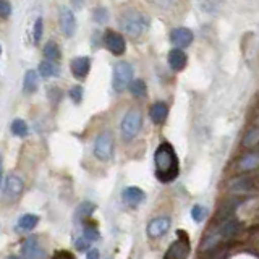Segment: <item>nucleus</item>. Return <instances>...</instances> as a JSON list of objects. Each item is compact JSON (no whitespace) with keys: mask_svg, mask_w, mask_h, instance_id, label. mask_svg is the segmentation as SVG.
I'll return each instance as SVG.
<instances>
[{"mask_svg":"<svg viewBox=\"0 0 259 259\" xmlns=\"http://www.w3.org/2000/svg\"><path fill=\"white\" fill-rule=\"evenodd\" d=\"M94 156L99 160H109L113 156V136L110 132H102L94 141Z\"/></svg>","mask_w":259,"mask_h":259,"instance_id":"5","label":"nucleus"},{"mask_svg":"<svg viewBox=\"0 0 259 259\" xmlns=\"http://www.w3.org/2000/svg\"><path fill=\"white\" fill-rule=\"evenodd\" d=\"M94 209H96V204H94V202H89V201L81 202V204L76 207V221L86 222L88 219L93 215Z\"/></svg>","mask_w":259,"mask_h":259,"instance_id":"18","label":"nucleus"},{"mask_svg":"<svg viewBox=\"0 0 259 259\" xmlns=\"http://www.w3.org/2000/svg\"><path fill=\"white\" fill-rule=\"evenodd\" d=\"M128 89L135 97H144L148 94V88H146V83L143 79H133L132 84L128 86Z\"/></svg>","mask_w":259,"mask_h":259,"instance_id":"23","label":"nucleus"},{"mask_svg":"<svg viewBox=\"0 0 259 259\" xmlns=\"http://www.w3.org/2000/svg\"><path fill=\"white\" fill-rule=\"evenodd\" d=\"M23 190H24V183L21 178L18 175H10L4 185V201L7 204H12V202L18 201Z\"/></svg>","mask_w":259,"mask_h":259,"instance_id":"7","label":"nucleus"},{"mask_svg":"<svg viewBox=\"0 0 259 259\" xmlns=\"http://www.w3.org/2000/svg\"><path fill=\"white\" fill-rule=\"evenodd\" d=\"M59 24H60V31L63 32L67 37H71L76 31V18L70 8L63 7L60 8V15H59Z\"/></svg>","mask_w":259,"mask_h":259,"instance_id":"10","label":"nucleus"},{"mask_svg":"<svg viewBox=\"0 0 259 259\" xmlns=\"http://www.w3.org/2000/svg\"><path fill=\"white\" fill-rule=\"evenodd\" d=\"M206 214H207V210L202 207V206H199V204H196V206H193V209H191V219L194 222H202L206 219Z\"/></svg>","mask_w":259,"mask_h":259,"instance_id":"26","label":"nucleus"},{"mask_svg":"<svg viewBox=\"0 0 259 259\" xmlns=\"http://www.w3.org/2000/svg\"><path fill=\"white\" fill-rule=\"evenodd\" d=\"M12 133L15 136H26L28 135V125H26V121L21 120V118L13 120V123H12Z\"/></svg>","mask_w":259,"mask_h":259,"instance_id":"25","label":"nucleus"},{"mask_svg":"<svg viewBox=\"0 0 259 259\" xmlns=\"http://www.w3.org/2000/svg\"><path fill=\"white\" fill-rule=\"evenodd\" d=\"M52 259H75V256H73L70 251H57V253L52 256Z\"/></svg>","mask_w":259,"mask_h":259,"instance_id":"33","label":"nucleus"},{"mask_svg":"<svg viewBox=\"0 0 259 259\" xmlns=\"http://www.w3.org/2000/svg\"><path fill=\"white\" fill-rule=\"evenodd\" d=\"M2 177H4V160L2 156H0V185H2Z\"/></svg>","mask_w":259,"mask_h":259,"instance_id":"35","label":"nucleus"},{"mask_svg":"<svg viewBox=\"0 0 259 259\" xmlns=\"http://www.w3.org/2000/svg\"><path fill=\"white\" fill-rule=\"evenodd\" d=\"M259 141V130L253 128L246 133V136L243 138V146H254Z\"/></svg>","mask_w":259,"mask_h":259,"instance_id":"27","label":"nucleus"},{"mask_svg":"<svg viewBox=\"0 0 259 259\" xmlns=\"http://www.w3.org/2000/svg\"><path fill=\"white\" fill-rule=\"evenodd\" d=\"M149 117L154 123H164L168 117V105L165 102H156L152 104L149 110Z\"/></svg>","mask_w":259,"mask_h":259,"instance_id":"16","label":"nucleus"},{"mask_svg":"<svg viewBox=\"0 0 259 259\" xmlns=\"http://www.w3.org/2000/svg\"><path fill=\"white\" fill-rule=\"evenodd\" d=\"M44 55L47 60L57 62L60 59V47L57 46V42H54V40H49V42L44 46Z\"/></svg>","mask_w":259,"mask_h":259,"instance_id":"22","label":"nucleus"},{"mask_svg":"<svg viewBox=\"0 0 259 259\" xmlns=\"http://www.w3.org/2000/svg\"><path fill=\"white\" fill-rule=\"evenodd\" d=\"M167 62L172 70L182 71L186 67V63H188V57H186V54L182 51V49H172L167 55Z\"/></svg>","mask_w":259,"mask_h":259,"instance_id":"14","label":"nucleus"},{"mask_svg":"<svg viewBox=\"0 0 259 259\" xmlns=\"http://www.w3.org/2000/svg\"><path fill=\"white\" fill-rule=\"evenodd\" d=\"M143 126V115L140 110L132 109L125 113L123 120H121V135L126 141L133 140V138L140 133V130Z\"/></svg>","mask_w":259,"mask_h":259,"instance_id":"4","label":"nucleus"},{"mask_svg":"<svg viewBox=\"0 0 259 259\" xmlns=\"http://www.w3.org/2000/svg\"><path fill=\"white\" fill-rule=\"evenodd\" d=\"M37 83H39V78H37V73L34 70H28L26 75H24V81H23V88L26 93H34L37 89Z\"/></svg>","mask_w":259,"mask_h":259,"instance_id":"19","label":"nucleus"},{"mask_svg":"<svg viewBox=\"0 0 259 259\" xmlns=\"http://www.w3.org/2000/svg\"><path fill=\"white\" fill-rule=\"evenodd\" d=\"M0 55H2V46H0Z\"/></svg>","mask_w":259,"mask_h":259,"instance_id":"38","label":"nucleus"},{"mask_svg":"<svg viewBox=\"0 0 259 259\" xmlns=\"http://www.w3.org/2000/svg\"><path fill=\"white\" fill-rule=\"evenodd\" d=\"M182 235L180 238H177L172 245L168 246L167 253L164 254V259H186L190 254V240L188 235L183 232H178Z\"/></svg>","mask_w":259,"mask_h":259,"instance_id":"6","label":"nucleus"},{"mask_svg":"<svg viewBox=\"0 0 259 259\" xmlns=\"http://www.w3.org/2000/svg\"><path fill=\"white\" fill-rule=\"evenodd\" d=\"M12 13V5L8 0H0V18H8Z\"/></svg>","mask_w":259,"mask_h":259,"instance_id":"30","label":"nucleus"},{"mask_svg":"<svg viewBox=\"0 0 259 259\" xmlns=\"http://www.w3.org/2000/svg\"><path fill=\"white\" fill-rule=\"evenodd\" d=\"M73 4H75V5L78 7V5H81V4H83V0H73Z\"/></svg>","mask_w":259,"mask_h":259,"instance_id":"36","label":"nucleus"},{"mask_svg":"<svg viewBox=\"0 0 259 259\" xmlns=\"http://www.w3.org/2000/svg\"><path fill=\"white\" fill-rule=\"evenodd\" d=\"M39 75L42 78H52L59 75V65L51 60H44L39 63Z\"/></svg>","mask_w":259,"mask_h":259,"instance_id":"17","label":"nucleus"},{"mask_svg":"<svg viewBox=\"0 0 259 259\" xmlns=\"http://www.w3.org/2000/svg\"><path fill=\"white\" fill-rule=\"evenodd\" d=\"M194 39V34L190 28H185V26H180V28H174L170 31V42L175 46V49H185L191 46Z\"/></svg>","mask_w":259,"mask_h":259,"instance_id":"8","label":"nucleus"},{"mask_svg":"<svg viewBox=\"0 0 259 259\" xmlns=\"http://www.w3.org/2000/svg\"><path fill=\"white\" fill-rule=\"evenodd\" d=\"M120 28L130 37H140L148 29V18L138 10H128L118 18Z\"/></svg>","mask_w":259,"mask_h":259,"instance_id":"2","label":"nucleus"},{"mask_svg":"<svg viewBox=\"0 0 259 259\" xmlns=\"http://www.w3.org/2000/svg\"><path fill=\"white\" fill-rule=\"evenodd\" d=\"M68 94H70L71 101L75 104H79L81 101H83V88H81V86H73Z\"/></svg>","mask_w":259,"mask_h":259,"instance_id":"28","label":"nucleus"},{"mask_svg":"<svg viewBox=\"0 0 259 259\" xmlns=\"http://www.w3.org/2000/svg\"><path fill=\"white\" fill-rule=\"evenodd\" d=\"M83 237L86 238V240H89V241H97L101 238V233H99V230H97V225H96V222H93V221H88L84 222V227H83Z\"/></svg>","mask_w":259,"mask_h":259,"instance_id":"21","label":"nucleus"},{"mask_svg":"<svg viewBox=\"0 0 259 259\" xmlns=\"http://www.w3.org/2000/svg\"><path fill=\"white\" fill-rule=\"evenodd\" d=\"M121 198H123V201L126 202L128 206L136 207V206H140L141 202L144 201L146 194H144L143 190L136 188V186H128V188L123 190V194H121Z\"/></svg>","mask_w":259,"mask_h":259,"instance_id":"15","label":"nucleus"},{"mask_svg":"<svg viewBox=\"0 0 259 259\" xmlns=\"http://www.w3.org/2000/svg\"><path fill=\"white\" fill-rule=\"evenodd\" d=\"M42 18H40V16H39V18L36 20V23H34V34H32V36H34V42L36 44H39V40H40V37H42Z\"/></svg>","mask_w":259,"mask_h":259,"instance_id":"31","label":"nucleus"},{"mask_svg":"<svg viewBox=\"0 0 259 259\" xmlns=\"http://www.w3.org/2000/svg\"><path fill=\"white\" fill-rule=\"evenodd\" d=\"M170 217H156L148 224V235L151 238H159L162 235H165L170 229Z\"/></svg>","mask_w":259,"mask_h":259,"instance_id":"11","label":"nucleus"},{"mask_svg":"<svg viewBox=\"0 0 259 259\" xmlns=\"http://www.w3.org/2000/svg\"><path fill=\"white\" fill-rule=\"evenodd\" d=\"M156 177L160 183H170L180 174V160L170 143H160L154 152Z\"/></svg>","mask_w":259,"mask_h":259,"instance_id":"1","label":"nucleus"},{"mask_svg":"<svg viewBox=\"0 0 259 259\" xmlns=\"http://www.w3.org/2000/svg\"><path fill=\"white\" fill-rule=\"evenodd\" d=\"M23 254L26 259H42L44 249L40 246L37 237H28L23 243Z\"/></svg>","mask_w":259,"mask_h":259,"instance_id":"12","label":"nucleus"},{"mask_svg":"<svg viewBox=\"0 0 259 259\" xmlns=\"http://www.w3.org/2000/svg\"><path fill=\"white\" fill-rule=\"evenodd\" d=\"M75 246L78 251H88L89 248H91V241L86 240L84 237H79L76 241H75Z\"/></svg>","mask_w":259,"mask_h":259,"instance_id":"32","label":"nucleus"},{"mask_svg":"<svg viewBox=\"0 0 259 259\" xmlns=\"http://www.w3.org/2000/svg\"><path fill=\"white\" fill-rule=\"evenodd\" d=\"M133 81V67L128 62H118L113 67L112 75V86L117 93L125 91Z\"/></svg>","mask_w":259,"mask_h":259,"instance_id":"3","label":"nucleus"},{"mask_svg":"<svg viewBox=\"0 0 259 259\" xmlns=\"http://www.w3.org/2000/svg\"><path fill=\"white\" fill-rule=\"evenodd\" d=\"M257 164H259V156H257V154H249V156H245L240 160L238 167L241 170H251V168H254Z\"/></svg>","mask_w":259,"mask_h":259,"instance_id":"24","label":"nucleus"},{"mask_svg":"<svg viewBox=\"0 0 259 259\" xmlns=\"http://www.w3.org/2000/svg\"><path fill=\"white\" fill-rule=\"evenodd\" d=\"M104 44L113 55H121L126 51V42L121 34L115 31H107L104 34Z\"/></svg>","mask_w":259,"mask_h":259,"instance_id":"9","label":"nucleus"},{"mask_svg":"<svg viewBox=\"0 0 259 259\" xmlns=\"http://www.w3.org/2000/svg\"><path fill=\"white\" fill-rule=\"evenodd\" d=\"M93 16H94V20L99 23V24H104L105 21L109 20V13H107V10H105V8H96Z\"/></svg>","mask_w":259,"mask_h":259,"instance_id":"29","label":"nucleus"},{"mask_svg":"<svg viewBox=\"0 0 259 259\" xmlns=\"http://www.w3.org/2000/svg\"><path fill=\"white\" fill-rule=\"evenodd\" d=\"M86 259H101V254H99V249H96V248H91L88 251V256Z\"/></svg>","mask_w":259,"mask_h":259,"instance_id":"34","label":"nucleus"},{"mask_svg":"<svg viewBox=\"0 0 259 259\" xmlns=\"http://www.w3.org/2000/svg\"><path fill=\"white\" fill-rule=\"evenodd\" d=\"M70 68H71L73 76L78 79H83L88 76L89 70H91V60H89L88 57H76V59L71 60Z\"/></svg>","mask_w":259,"mask_h":259,"instance_id":"13","label":"nucleus"},{"mask_svg":"<svg viewBox=\"0 0 259 259\" xmlns=\"http://www.w3.org/2000/svg\"><path fill=\"white\" fill-rule=\"evenodd\" d=\"M39 224V217L34 215V214H24L20 217V221H18V229L23 230V232H29L32 230L34 227Z\"/></svg>","mask_w":259,"mask_h":259,"instance_id":"20","label":"nucleus"},{"mask_svg":"<svg viewBox=\"0 0 259 259\" xmlns=\"http://www.w3.org/2000/svg\"><path fill=\"white\" fill-rule=\"evenodd\" d=\"M7 259H26V257H20V256H10V257H7Z\"/></svg>","mask_w":259,"mask_h":259,"instance_id":"37","label":"nucleus"}]
</instances>
